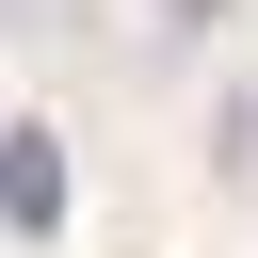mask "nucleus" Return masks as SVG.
Masks as SVG:
<instances>
[{"instance_id": "nucleus-1", "label": "nucleus", "mask_w": 258, "mask_h": 258, "mask_svg": "<svg viewBox=\"0 0 258 258\" xmlns=\"http://www.w3.org/2000/svg\"><path fill=\"white\" fill-rule=\"evenodd\" d=\"M0 226H32V242L64 226V145L48 129H0Z\"/></svg>"}]
</instances>
